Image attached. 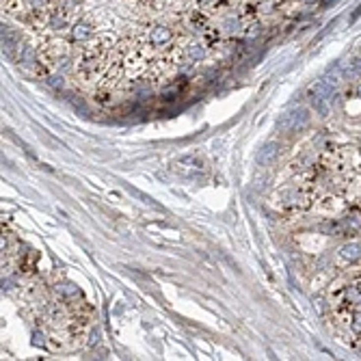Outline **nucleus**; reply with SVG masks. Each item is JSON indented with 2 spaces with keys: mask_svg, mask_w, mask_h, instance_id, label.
I'll return each instance as SVG.
<instances>
[{
  "mask_svg": "<svg viewBox=\"0 0 361 361\" xmlns=\"http://www.w3.org/2000/svg\"><path fill=\"white\" fill-rule=\"evenodd\" d=\"M57 288H59V292H61L63 297H69V299H72V297H76V294H80V290L76 288L74 283H69V281H65V283H59Z\"/></svg>",
  "mask_w": 361,
  "mask_h": 361,
  "instance_id": "8",
  "label": "nucleus"
},
{
  "mask_svg": "<svg viewBox=\"0 0 361 361\" xmlns=\"http://www.w3.org/2000/svg\"><path fill=\"white\" fill-rule=\"evenodd\" d=\"M186 57H188L193 63L204 61V59H206V48L199 46V43H190V46L186 48Z\"/></svg>",
  "mask_w": 361,
  "mask_h": 361,
  "instance_id": "6",
  "label": "nucleus"
},
{
  "mask_svg": "<svg viewBox=\"0 0 361 361\" xmlns=\"http://www.w3.org/2000/svg\"><path fill=\"white\" fill-rule=\"evenodd\" d=\"M359 15H361V7H357V11H355V13L351 15V22H355V20L359 18Z\"/></svg>",
  "mask_w": 361,
  "mask_h": 361,
  "instance_id": "13",
  "label": "nucleus"
},
{
  "mask_svg": "<svg viewBox=\"0 0 361 361\" xmlns=\"http://www.w3.org/2000/svg\"><path fill=\"white\" fill-rule=\"evenodd\" d=\"M171 39V29H167V26H154V29L150 30V41L154 43V46H162V43H167Z\"/></svg>",
  "mask_w": 361,
  "mask_h": 361,
  "instance_id": "2",
  "label": "nucleus"
},
{
  "mask_svg": "<svg viewBox=\"0 0 361 361\" xmlns=\"http://www.w3.org/2000/svg\"><path fill=\"white\" fill-rule=\"evenodd\" d=\"M91 35H93V29L87 24V22L74 24V29H72V39L74 41H87V39H91Z\"/></svg>",
  "mask_w": 361,
  "mask_h": 361,
  "instance_id": "4",
  "label": "nucleus"
},
{
  "mask_svg": "<svg viewBox=\"0 0 361 361\" xmlns=\"http://www.w3.org/2000/svg\"><path fill=\"white\" fill-rule=\"evenodd\" d=\"M357 95H359V97H361V85H359V87H357Z\"/></svg>",
  "mask_w": 361,
  "mask_h": 361,
  "instance_id": "16",
  "label": "nucleus"
},
{
  "mask_svg": "<svg viewBox=\"0 0 361 361\" xmlns=\"http://www.w3.org/2000/svg\"><path fill=\"white\" fill-rule=\"evenodd\" d=\"M340 258L346 262H357L361 258V244L359 242H348L340 249Z\"/></svg>",
  "mask_w": 361,
  "mask_h": 361,
  "instance_id": "3",
  "label": "nucleus"
},
{
  "mask_svg": "<svg viewBox=\"0 0 361 361\" xmlns=\"http://www.w3.org/2000/svg\"><path fill=\"white\" fill-rule=\"evenodd\" d=\"M63 26H65V20L63 18H52L50 20V29H57L59 30V29H63Z\"/></svg>",
  "mask_w": 361,
  "mask_h": 361,
  "instance_id": "12",
  "label": "nucleus"
},
{
  "mask_svg": "<svg viewBox=\"0 0 361 361\" xmlns=\"http://www.w3.org/2000/svg\"><path fill=\"white\" fill-rule=\"evenodd\" d=\"M30 4L37 9V7H41V4H43V0H30Z\"/></svg>",
  "mask_w": 361,
  "mask_h": 361,
  "instance_id": "14",
  "label": "nucleus"
},
{
  "mask_svg": "<svg viewBox=\"0 0 361 361\" xmlns=\"http://www.w3.org/2000/svg\"><path fill=\"white\" fill-rule=\"evenodd\" d=\"M307 121H309V113L305 111V108H299V111L283 115V119L279 121V125H281V130H299V128H303V125H307Z\"/></svg>",
  "mask_w": 361,
  "mask_h": 361,
  "instance_id": "1",
  "label": "nucleus"
},
{
  "mask_svg": "<svg viewBox=\"0 0 361 361\" xmlns=\"http://www.w3.org/2000/svg\"><path fill=\"white\" fill-rule=\"evenodd\" d=\"M48 85L54 87V89H61V87H63V76H59V74L48 76Z\"/></svg>",
  "mask_w": 361,
  "mask_h": 361,
  "instance_id": "10",
  "label": "nucleus"
},
{
  "mask_svg": "<svg viewBox=\"0 0 361 361\" xmlns=\"http://www.w3.org/2000/svg\"><path fill=\"white\" fill-rule=\"evenodd\" d=\"M20 63H22V65H26V67H30V65H35V63H37V52H35V48H32V46L22 48Z\"/></svg>",
  "mask_w": 361,
  "mask_h": 361,
  "instance_id": "7",
  "label": "nucleus"
},
{
  "mask_svg": "<svg viewBox=\"0 0 361 361\" xmlns=\"http://www.w3.org/2000/svg\"><path fill=\"white\" fill-rule=\"evenodd\" d=\"M277 154H279V145L277 143H266L260 150V154H258V162H260V165H266V162L275 160Z\"/></svg>",
  "mask_w": 361,
  "mask_h": 361,
  "instance_id": "5",
  "label": "nucleus"
},
{
  "mask_svg": "<svg viewBox=\"0 0 361 361\" xmlns=\"http://www.w3.org/2000/svg\"><path fill=\"white\" fill-rule=\"evenodd\" d=\"M303 2H307V4H311V2H318V0H303Z\"/></svg>",
  "mask_w": 361,
  "mask_h": 361,
  "instance_id": "15",
  "label": "nucleus"
},
{
  "mask_svg": "<svg viewBox=\"0 0 361 361\" xmlns=\"http://www.w3.org/2000/svg\"><path fill=\"white\" fill-rule=\"evenodd\" d=\"M223 26H225V30H227V32H236V30H238V26H240V22H238V18H227V20H225V24H223Z\"/></svg>",
  "mask_w": 361,
  "mask_h": 361,
  "instance_id": "9",
  "label": "nucleus"
},
{
  "mask_svg": "<svg viewBox=\"0 0 361 361\" xmlns=\"http://www.w3.org/2000/svg\"><path fill=\"white\" fill-rule=\"evenodd\" d=\"M353 329L357 333H361V311H357V314L353 316Z\"/></svg>",
  "mask_w": 361,
  "mask_h": 361,
  "instance_id": "11",
  "label": "nucleus"
}]
</instances>
